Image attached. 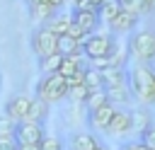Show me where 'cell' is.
Returning a JSON list of instances; mask_svg holds the SVG:
<instances>
[{
	"instance_id": "obj_1",
	"label": "cell",
	"mask_w": 155,
	"mask_h": 150,
	"mask_svg": "<svg viewBox=\"0 0 155 150\" xmlns=\"http://www.w3.org/2000/svg\"><path fill=\"white\" fill-rule=\"evenodd\" d=\"M128 73V87L140 106H155V65L136 63Z\"/></svg>"
},
{
	"instance_id": "obj_2",
	"label": "cell",
	"mask_w": 155,
	"mask_h": 150,
	"mask_svg": "<svg viewBox=\"0 0 155 150\" xmlns=\"http://www.w3.org/2000/svg\"><path fill=\"white\" fill-rule=\"evenodd\" d=\"M119 44L114 39V34H90L85 41H82V56L87 58V63H94V60H109L114 53H116Z\"/></svg>"
},
{
	"instance_id": "obj_3",
	"label": "cell",
	"mask_w": 155,
	"mask_h": 150,
	"mask_svg": "<svg viewBox=\"0 0 155 150\" xmlns=\"http://www.w3.org/2000/svg\"><path fill=\"white\" fill-rule=\"evenodd\" d=\"M128 58L136 63H155V29H140L128 36Z\"/></svg>"
},
{
	"instance_id": "obj_4",
	"label": "cell",
	"mask_w": 155,
	"mask_h": 150,
	"mask_svg": "<svg viewBox=\"0 0 155 150\" xmlns=\"http://www.w3.org/2000/svg\"><path fill=\"white\" fill-rule=\"evenodd\" d=\"M36 97H39L41 102H46L48 106L68 99V80H65L63 75H58V73L41 75L39 82H36Z\"/></svg>"
},
{
	"instance_id": "obj_5",
	"label": "cell",
	"mask_w": 155,
	"mask_h": 150,
	"mask_svg": "<svg viewBox=\"0 0 155 150\" xmlns=\"http://www.w3.org/2000/svg\"><path fill=\"white\" fill-rule=\"evenodd\" d=\"M31 48H34V53L39 58L51 56V53H58V34H53L46 24H41L31 34Z\"/></svg>"
},
{
	"instance_id": "obj_6",
	"label": "cell",
	"mask_w": 155,
	"mask_h": 150,
	"mask_svg": "<svg viewBox=\"0 0 155 150\" xmlns=\"http://www.w3.org/2000/svg\"><path fill=\"white\" fill-rule=\"evenodd\" d=\"M44 138H46L44 123H36V121H19L17 123V131H15L17 145H41Z\"/></svg>"
},
{
	"instance_id": "obj_7",
	"label": "cell",
	"mask_w": 155,
	"mask_h": 150,
	"mask_svg": "<svg viewBox=\"0 0 155 150\" xmlns=\"http://www.w3.org/2000/svg\"><path fill=\"white\" fill-rule=\"evenodd\" d=\"M116 109H119V106H114V104L109 102V104H104V106H99V109H94V111H87V126H90V131H102V133H104V131L109 128Z\"/></svg>"
},
{
	"instance_id": "obj_8",
	"label": "cell",
	"mask_w": 155,
	"mask_h": 150,
	"mask_svg": "<svg viewBox=\"0 0 155 150\" xmlns=\"http://www.w3.org/2000/svg\"><path fill=\"white\" fill-rule=\"evenodd\" d=\"M104 133L111 135V138H124V135L133 133V116H131V111L116 109V114H114V119H111V123H109V128Z\"/></svg>"
},
{
	"instance_id": "obj_9",
	"label": "cell",
	"mask_w": 155,
	"mask_h": 150,
	"mask_svg": "<svg viewBox=\"0 0 155 150\" xmlns=\"http://www.w3.org/2000/svg\"><path fill=\"white\" fill-rule=\"evenodd\" d=\"M29 106H31V97H27V94H15V97H10L7 104H5V116H10L15 123H19V121L27 119Z\"/></svg>"
},
{
	"instance_id": "obj_10",
	"label": "cell",
	"mask_w": 155,
	"mask_h": 150,
	"mask_svg": "<svg viewBox=\"0 0 155 150\" xmlns=\"http://www.w3.org/2000/svg\"><path fill=\"white\" fill-rule=\"evenodd\" d=\"M138 15H133V12H128V10H119L116 15H114V19L109 22V31L111 34H128V31H133L136 29V24H138Z\"/></svg>"
},
{
	"instance_id": "obj_11",
	"label": "cell",
	"mask_w": 155,
	"mask_h": 150,
	"mask_svg": "<svg viewBox=\"0 0 155 150\" xmlns=\"http://www.w3.org/2000/svg\"><path fill=\"white\" fill-rule=\"evenodd\" d=\"M73 22L90 36V34L97 31L102 17H99V10H73Z\"/></svg>"
},
{
	"instance_id": "obj_12",
	"label": "cell",
	"mask_w": 155,
	"mask_h": 150,
	"mask_svg": "<svg viewBox=\"0 0 155 150\" xmlns=\"http://www.w3.org/2000/svg\"><path fill=\"white\" fill-rule=\"evenodd\" d=\"M87 65H90V63H87V58H85V56H63L61 68H58V75H63V77L68 80V77H73V75L82 73Z\"/></svg>"
},
{
	"instance_id": "obj_13",
	"label": "cell",
	"mask_w": 155,
	"mask_h": 150,
	"mask_svg": "<svg viewBox=\"0 0 155 150\" xmlns=\"http://www.w3.org/2000/svg\"><path fill=\"white\" fill-rule=\"evenodd\" d=\"M102 143L92 131H75L70 135V150H97Z\"/></svg>"
},
{
	"instance_id": "obj_14",
	"label": "cell",
	"mask_w": 155,
	"mask_h": 150,
	"mask_svg": "<svg viewBox=\"0 0 155 150\" xmlns=\"http://www.w3.org/2000/svg\"><path fill=\"white\" fill-rule=\"evenodd\" d=\"M104 92H107V97H109V102H111L114 106H121V104L133 102V94H131L128 80H126V82H119V85H111V87H107Z\"/></svg>"
},
{
	"instance_id": "obj_15",
	"label": "cell",
	"mask_w": 155,
	"mask_h": 150,
	"mask_svg": "<svg viewBox=\"0 0 155 150\" xmlns=\"http://www.w3.org/2000/svg\"><path fill=\"white\" fill-rule=\"evenodd\" d=\"M133 116V133L140 138L150 126H153V114H150V106H138L136 111H131Z\"/></svg>"
},
{
	"instance_id": "obj_16",
	"label": "cell",
	"mask_w": 155,
	"mask_h": 150,
	"mask_svg": "<svg viewBox=\"0 0 155 150\" xmlns=\"http://www.w3.org/2000/svg\"><path fill=\"white\" fill-rule=\"evenodd\" d=\"M58 53L61 56H82V41H78L68 34H61L58 36Z\"/></svg>"
},
{
	"instance_id": "obj_17",
	"label": "cell",
	"mask_w": 155,
	"mask_h": 150,
	"mask_svg": "<svg viewBox=\"0 0 155 150\" xmlns=\"http://www.w3.org/2000/svg\"><path fill=\"white\" fill-rule=\"evenodd\" d=\"M119 5L133 15H148V12H155V0H119Z\"/></svg>"
},
{
	"instance_id": "obj_18",
	"label": "cell",
	"mask_w": 155,
	"mask_h": 150,
	"mask_svg": "<svg viewBox=\"0 0 155 150\" xmlns=\"http://www.w3.org/2000/svg\"><path fill=\"white\" fill-rule=\"evenodd\" d=\"M70 24H73V15H53L48 22H46V27L53 31V34H68V29H70Z\"/></svg>"
},
{
	"instance_id": "obj_19",
	"label": "cell",
	"mask_w": 155,
	"mask_h": 150,
	"mask_svg": "<svg viewBox=\"0 0 155 150\" xmlns=\"http://www.w3.org/2000/svg\"><path fill=\"white\" fill-rule=\"evenodd\" d=\"M46 116H48V104H46V102H41L39 97H34V99H31V106H29V114H27V119H24V121L44 123V121H46Z\"/></svg>"
},
{
	"instance_id": "obj_20",
	"label": "cell",
	"mask_w": 155,
	"mask_h": 150,
	"mask_svg": "<svg viewBox=\"0 0 155 150\" xmlns=\"http://www.w3.org/2000/svg\"><path fill=\"white\" fill-rule=\"evenodd\" d=\"M61 60H63V56H61V53H51V56H44V58H39V70H41V75L58 73V68H61Z\"/></svg>"
},
{
	"instance_id": "obj_21",
	"label": "cell",
	"mask_w": 155,
	"mask_h": 150,
	"mask_svg": "<svg viewBox=\"0 0 155 150\" xmlns=\"http://www.w3.org/2000/svg\"><path fill=\"white\" fill-rule=\"evenodd\" d=\"M104 104H109V97H107V92L104 90H90V94H87V99H85V109L87 111H94V109H99V106H104Z\"/></svg>"
},
{
	"instance_id": "obj_22",
	"label": "cell",
	"mask_w": 155,
	"mask_h": 150,
	"mask_svg": "<svg viewBox=\"0 0 155 150\" xmlns=\"http://www.w3.org/2000/svg\"><path fill=\"white\" fill-rule=\"evenodd\" d=\"M87 94H90V87H87L85 82H80V85H73V87H68V99H70L73 104H78V106H82V104H85Z\"/></svg>"
},
{
	"instance_id": "obj_23",
	"label": "cell",
	"mask_w": 155,
	"mask_h": 150,
	"mask_svg": "<svg viewBox=\"0 0 155 150\" xmlns=\"http://www.w3.org/2000/svg\"><path fill=\"white\" fill-rule=\"evenodd\" d=\"M85 85H87L90 90H104L102 73H99L97 68H90V65H87V70H85Z\"/></svg>"
},
{
	"instance_id": "obj_24",
	"label": "cell",
	"mask_w": 155,
	"mask_h": 150,
	"mask_svg": "<svg viewBox=\"0 0 155 150\" xmlns=\"http://www.w3.org/2000/svg\"><path fill=\"white\" fill-rule=\"evenodd\" d=\"M119 10H121L119 0H107V2H104V5L99 7V17H102V22H107V24H109V22L114 19V15H116Z\"/></svg>"
},
{
	"instance_id": "obj_25",
	"label": "cell",
	"mask_w": 155,
	"mask_h": 150,
	"mask_svg": "<svg viewBox=\"0 0 155 150\" xmlns=\"http://www.w3.org/2000/svg\"><path fill=\"white\" fill-rule=\"evenodd\" d=\"M15 131H17V123L10 119V116H0V140L5 138H15Z\"/></svg>"
},
{
	"instance_id": "obj_26",
	"label": "cell",
	"mask_w": 155,
	"mask_h": 150,
	"mask_svg": "<svg viewBox=\"0 0 155 150\" xmlns=\"http://www.w3.org/2000/svg\"><path fill=\"white\" fill-rule=\"evenodd\" d=\"M41 150H63V143L56 138V135H46L41 140Z\"/></svg>"
},
{
	"instance_id": "obj_27",
	"label": "cell",
	"mask_w": 155,
	"mask_h": 150,
	"mask_svg": "<svg viewBox=\"0 0 155 150\" xmlns=\"http://www.w3.org/2000/svg\"><path fill=\"white\" fill-rule=\"evenodd\" d=\"M140 140H143V143H145L150 150H155V123H153V126H150V128H148V131L140 135Z\"/></svg>"
},
{
	"instance_id": "obj_28",
	"label": "cell",
	"mask_w": 155,
	"mask_h": 150,
	"mask_svg": "<svg viewBox=\"0 0 155 150\" xmlns=\"http://www.w3.org/2000/svg\"><path fill=\"white\" fill-rule=\"evenodd\" d=\"M119 150H150V148H148V145H145L140 138H136V140H128V143H124Z\"/></svg>"
},
{
	"instance_id": "obj_29",
	"label": "cell",
	"mask_w": 155,
	"mask_h": 150,
	"mask_svg": "<svg viewBox=\"0 0 155 150\" xmlns=\"http://www.w3.org/2000/svg\"><path fill=\"white\" fill-rule=\"evenodd\" d=\"M68 36H73V39H78V41H85V39H87V34H85V31H82V29L75 24V22L70 24V29H68Z\"/></svg>"
},
{
	"instance_id": "obj_30",
	"label": "cell",
	"mask_w": 155,
	"mask_h": 150,
	"mask_svg": "<svg viewBox=\"0 0 155 150\" xmlns=\"http://www.w3.org/2000/svg\"><path fill=\"white\" fill-rule=\"evenodd\" d=\"M19 145H17V140L15 138H5V140H0V150H17Z\"/></svg>"
},
{
	"instance_id": "obj_31",
	"label": "cell",
	"mask_w": 155,
	"mask_h": 150,
	"mask_svg": "<svg viewBox=\"0 0 155 150\" xmlns=\"http://www.w3.org/2000/svg\"><path fill=\"white\" fill-rule=\"evenodd\" d=\"M17 150H41V145H19Z\"/></svg>"
},
{
	"instance_id": "obj_32",
	"label": "cell",
	"mask_w": 155,
	"mask_h": 150,
	"mask_svg": "<svg viewBox=\"0 0 155 150\" xmlns=\"http://www.w3.org/2000/svg\"><path fill=\"white\" fill-rule=\"evenodd\" d=\"M0 87H2V77H0Z\"/></svg>"
},
{
	"instance_id": "obj_33",
	"label": "cell",
	"mask_w": 155,
	"mask_h": 150,
	"mask_svg": "<svg viewBox=\"0 0 155 150\" xmlns=\"http://www.w3.org/2000/svg\"><path fill=\"white\" fill-rule=\"evenodd\" d=\"M63 150H70V148H63Z\"/></svg>"
},
{
	"instance_id": "obj_34",
	"label": "cell",
	"mask_w": 155,
	"mask_h": 150,
	"mask_svg": "<svg viewBox=\"0 0 155 150\" xmlns=\"http://www.w3.org/2000/svg\"><path fill=\"white\" fill-rule=\"evenodd\" d=\"M73 2H80V0H73Z\"/></svg>"
}]
</instances>
